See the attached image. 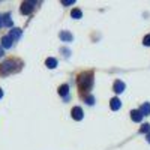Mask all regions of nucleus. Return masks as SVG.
Listing matches in <instances>:
<instances>
[{
	"label": "nucleus",
	"instance_id": "1",
	"mask_svg": "<svg viewBox=\"0 0 150 150\" xmlns=\"http://www.w3.org/2000/svg\"><path fill=\"white\" fill-rule=\"evenodd\" d=\"M93 84V72H84L78 77V87L81 92H87Z\"/></svg>",
	"mask_w": 150,
	"mask_h": 150
},
{
	"label": "nucleus",
	"instance_id": "2",
	"mask_svg": "<svg viewBox=\"0 0 150 150\" xmlns=\"http://www.w3.org/2000/svg\"><path fill=\"white\" fill-rule=\"evenodd\" d=\"M15 65H21V63H20V62H15V60H6L3 65H0V74H2V75H8L11 72L17 71L14 68Z\"/></svg>",
	"mask_w": 150,
	"mask_h": 150
},
{
	"label": "nucleus",
	"instance_id": "3",
	"mask_svg": "<svg viewBox=\"0 0 150 150\" xmlns=\"http://www.w3.org/2000/svg\"><path fill=\"white\" fill-rule=\"evenodd\" d=\"M71 114H72V119H75V120H81L83 119V110L80 108V107H74L72 108V111H71Z\"/></svg>",
	"mask_w": 150,
	"mask_h": 150
},
{
	"label": "nucleus",
	"instance_id": "4",
	"mask_svg": "<svg viewBox=\"0 0 150 150\" xmlns=\"http://www.w3.org/2000/svg\"><path fill=\"white\" fill-rule=\"evenodd\" d=\"M33 5L35 3H32V2H24L23 5H21V14H30V12L33 11Z\"/></svg>",
	"mask_w": 150,
	"mask_h": 150
},
{
	"label": "nucleus",
	"instance_id": "5",
	"mask_svg": "<svg viewBox=\"0 0 150 150\" xmlns=\"http://www.w3.org/2000/svg\"><path fill=\"white\" fill-rule=\"evenodd\" d=\"M9 39L11 41H17V39H20L21 38V29H12L11 32H9Z\"/></svg>",
	"mask_w": 150,
	"mask_h": 150
},
{
	"label": "nucleus",
	"instance_id": "6",
	"mask_svg": "<svg viewBox=\"0 0 150 150\" xmlns=\"http://www.w3.org/2000/svg\"><path fill=\"white\" fill-rule=\"evenodd\" d=\"M131 119H132L134 122H137V123H140V122L143 120V114L140 112V110H132V111H131Z\"/></svg>",
	"mask_w": 150,
	"mask_h": 150
},
{
	"label": "nucleus",
	"instance_id": "7",
	"mask_svg": "<svg viewBox=\"0 0 150 150\" xmlns=\"http://www.w3.org/2000/svg\"><path fill=\"white\" fill-rule=\"evenodd\" d=\"M110 107H111V110H112V111L119 110V108L122 107L120 99H119V98H112V99H111V102H110Z\"/></svg>",
	"mask_w": 150,
	"mask_h": 150
},
{
	"label": "nucleus",
	"instance_id": "8",
	"mask_svg": "<svg viewBox=\"0 0 150 150\" xmlns=\"http://www.w3.org/2000/svg\"><path fill=\"white\" fill-rule=\"evenodd\" d=\"M123 90H125V83L120 81V80H117V81L114 83V92H116V93H122Z\"/></svg>",
	"mask_w": 150,
	"mask_h": 150
},
{
	"label": "nucleus",
	"instance_id": "9",
	"mask_svg": "<svg viewBox=\"0 0 150 150\" xmlns=\"http://www.w3.org/2000/svg\"><path fill=\"white\" fill-rule=\"evenodd\" d=\"M60 39L65 41V42H71V41H72V35H71L69 32L63 30V32H60Z\"/></svg>",
	"mask_w": 150,
	"mask_h": 150
},
{
	"label": "nucleus",
	"instance_id": "10",
	"mask_svg": "<svg viewBox=\"0 0 150 150\" xmlns=\"http://www.w3.org/2000/svg\"><path fill=\"white\" fill-rule=\"evenodd\" d=\"M140 112H141L143 116H150V104H149V102H144V104L141 105Z\"/></svg>",
	"mask_w": 150,
	"mask_h": 150
},
{
	"label": "nucleus",
	"instance_id": "11",
	"mask_svg": "<svg viewBox=\"0 0 150 150\" xmlns=\"http://www.w3.org/2000/svg\"><path fill=\"white\" fill-rule=\"evenodd\" d=\"M45 65H47L50 69H54V68L57 66V60L53 59V57H48V59L45 60Z\"/></svg>",
	"mask_w": 150,
	"mask_h": 150
},
{
	"label": "nucleus",
	"instance_id": "12",
	"mask_svg": "<svg viewBox=\"0 0 150 150\" xmlns=\"http://www.w3.org/2000/svg\"><path fill=\"white\" fill-rule=\"evenodd\" d=\"M12 47V41L9 39V36H3L2 38V48H11Z\"/></svg>",
	"mask_w": 150,
	"mask_h": 150
},
{
	"label": "nucleus",
	"instance_id": "13",
	"mask_svg": "<svg viewBox=\"0 0 150 150\" xmlns=\"http://www.w3.org/2000/svg\"><path fill=\"white\" fill-rule=\"evenodd\" d=\"M68 93H69V86H68V84H63V86H60V87H59V95L66 96Z\"/></svg>",
	"mask_w": 150,
	"mask_h": 150
},
{
	"label": "nucleus",
	"instance_id": "14",
	"mask_svg": "<svg viewBox=\"0 0 150 150\" xmlns=\"http://www.w3.org/2000/svg\"><path fill=\"white\" fill-rule=\"evenodd\" d=\"M2 23L5 24V26H8V27H12V20H11V15H9V14H6V15L2 18Z\"/></svg>",
	"mask_w": 150,
	"mask_h": 150
},
{
	"label": "nucleus",
	"instance_id": "15",
	"mask_svg": "<svg viewBox=\"0 0 150 150\" xmlns=\"http://www.w3.org/2000/svg\"><path fill=\"white\" fill-rule=\"evenodd\" d=\"M71 17H72V18H75V20H78V18H81V17H83V12H81L80 9H74V11L71 12Z\"/></svg>",
	"mask_w": 150,
	"mask_h": 150
},
{
	"label": "nucleus",
	"instance_id": "16",
	"mask_svg": "<svg viewBox=\"0 0 150 150\" xmlns=\"http://www.w3.org/2000/svg\"><path fill=\"white\" fill-rule=\"evenodd\" d=\"M149 131H150V125H149V123L143 125V126L140 128V132H143V134H144V132H149Z\"/></svg>",
	"mask_w": 150,
	"mask_h": 150
},
{
	"label": "nucleus",
	"instance_id": "17",
	"mask_svg": "<svg viewBox=\"0 0 150 150\" xmlns=\"http://www.w3.org/2000/svg\"><path fill=\"white\" fill-rule=\"evenodd\" d=\"M143 44H144L146 47H150V35L144 36V39H143Z\"/></svg>",
	"mask_w": 150,
	"mask_h": 150
},
{
	"label": "nucleus",
	"instance_id": "18",
	"mask_svg": "<svg viewBox=\"0 0 150 150\" xmlns=\"http://www.w3.org/2000/svg\"><path fill=\"white\" fill-rule=\"evenodd\" d=\"M75 0H62V5L63 6H69V5H74Z\"/></svg>",
	"mask_w": 150,
	"mask_h": 150
},
{
	"label": "nucleus",
	"instance_id": "19",
	"mask_svg": "<svg viewBox=\"0 0 150 150\" xmlns=\"http://www.w3.org/2000/svg\"><path fill=\"white\" fill-rule=\"evenodd\" d=\"M86 102L89 104V105H93V104H95V98H93V96H87V99H86Z\"/></svg>",
	"mask_w": 150,
	"mask_h": 150
},
{
	"label": "nucleus",
	"instance_id": "20",
	"mask_svg": "<svg viewBox=\"0 0 150 150\" xmlns=\"http://www.w3.org/2000/svg\"><path fill=\"white\" fill-rule=\"evenodd\" d=\"M2 56H3V48L0 47V57H2Z\"/></svg>",
	"mask_w": 150,
	"mask_h": 150
},
{
	"label": "nucleus",
	"instance_id": "21",
	"mask_svg": "<svg viewBox=\"0 0 150 150\" xmlns=\"http://www.w3.org/2000/svg\"><path fill=\"white\" fill-rule=\"evenodd\" d=\"M2 98H3V90L0 89V99H2Z\"/></svg>",
	"mask_w": 150,
	"mask_h": 150
},
{
	"label": "nucleus",
	"instance_id": "22",
	"mask_svg": "<svg viewBox=\"0 0 150 150\" xmlns=\"http://www.w3.org/2000/svg\"><path fill=\"white\" fill-rule=\"evenodd\" d=\"M147 141H149V143H150V134H149V135H147Z\"/></svg>",
	"mask_w": 150,
	"mask_h": 150
},
{
	"label": "nucleus",
	"instance_id": "23",
	"mask_svg": "<svg viewBox=\"0 0 150 150\" xmlns=\"http://www.w3.org/2000/svg\"><path fill=\"white\" fill-rule=\"evenodd\" d=\"M2 24H3V23H2V17H0V27H2Z\"/></svg>",
	"mask_w": 150,
	"mask_h": 150
}]
</instances>
